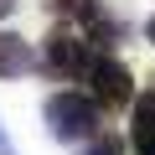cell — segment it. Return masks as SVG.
Masks as SVG:
<instances>
[{
    "mask_svg": "<svg viewBox=\"0 0 155 155\" xmlns=\"http://www.w3.org/2000/svg\"><path fill=\"white\" fill-rule=\"evenodd\" d=\"M98 114H104V109H98L88 93H52L47 109H41L52 140H62V145H83V140H93V134H98Z\"/></svg>",
    "mask_w": 155,
    "mask_h": 155,
    "instance_id": "6da1fadb",
    "label": "cell"
},
{
    "mask_svg": "<svg viewBox=\"0 0 155 155\" xmlns=\"http://www.w3.org/2000/svg\"><path fill=\"white\" fill-rule=\"evenodd\" d=\"M83 78H88V93H93L98 109H129V98H134V78H129V67H124L119 57L93 52Z\"/></svg>",
    "mask_w": 155,
    "mask_h": 155,
    "instance_id": "7a4b0ae2",
    "label": "cell"
},
{
    "mask_svg": "<svg viewBox=\"0 0 155 155\" xmlns=\"http://www.w3.org/2000/svg\"><path fill=\"white\" fill-rule=\"evenodd\" d=\"M41 62H47L57 78H83V72H88V36H78L72 26H52Z\"/></svg>",
    "mask_w": 155,
    "mask_h": 155,
    "instance_id": "3957f363",
    "label": "cell"
},
{
    "mask_svg": "<svg viewBox=\"0 0 155 155\" xmlns=\"http://www.w3.org/2000/svg\"><path fill=\"white\" fill-rule=\"evenodd\" d=\"M129 134H134V150H140V155H155V93H140V98H134Z\"/></svg>",
    "mask_w": 155,
    "mask_h": 155,
    "instance_id": "277c9868",
    "label": "cell"
},
{
    "mask_svg": "<svg viewBox=\"0 0 155 155\" xmlns=\"http://www.w3.org/2000/svg\"><path fill=\"white\" fill-rule=\"evenodd\" d=\"M31 67H36V57H31L26 36L5 31V36H0V78H21V72H31Z\"/></svg>",
    "mask_w": 155,
    "mask_h": 155,
    "instance_id": "5b68a950",
    "label": "cell"
},
{
    "mask_svg": "<svg viewBox=\"0 0 155 155\" xmlns=\"http://www.w3.org/2000/svg\"><path fill=\"white\" fill-rule=\"evenodd\" d=\"M83 155H124V134H93V140H83Z\"/></svg>",
    "mask_w": 155,
    "mask_h": 155,
    "instance_id": "8992f818",
    "label": "cell"
},
{
    "mask_svg": "<svg viewBox=\"0 0 155 155\" xmlns=\"http://www.w3.org/2000/svg\"><path fill=\"white\" fill-rule=\"evenodd\" d=\"M11 11H16V0H0V21H5V16H11Z\"/></svg>",
    "mask_w": 155,
    "mask_h": 155,
    "instance_id": "52a82bcc",
    "label": "cell"
},
{
    "mask_svg": "<svg viewBox=\"0 0 155 155\" xmlns=\"http://www.w3.org/2000/svg\"><path fill=\"white\" fill-rule=\"evenodd\" d=\"M145 36H150V47H155V16H150V21H145Z\"/></svg>",
    "mask_w": 155,
    "mask_h": 155,
    "instance_id": "ba28073f",
    "label": "cell"
}]
</instances>
